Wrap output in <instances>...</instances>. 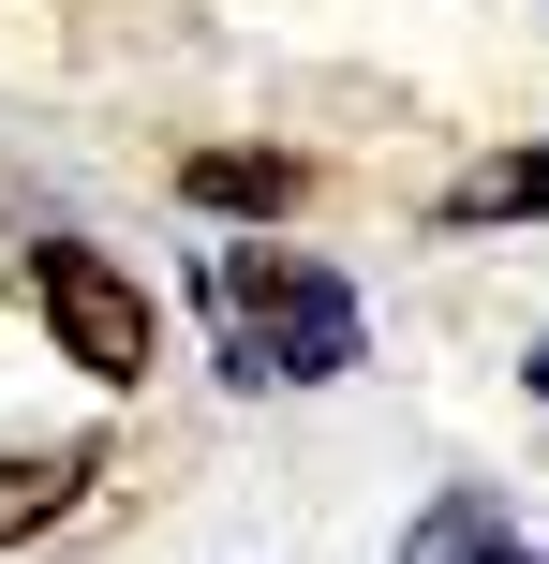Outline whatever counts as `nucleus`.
<instances>
[{"label":"nucleus","instance_id":"f257e3e1","mask_svg":"<svg viewBox=\"0 0 549 564\" xmlns=\"http://www.w3.org/2000/svg\"><path fill=\"white\" fill-rule=\"evenodd\" d=\"M208 327H223V371H238V387H327V371L372 357L356 282L312 268V253H253V238L208 253Z\"/></svg>","mask_w":549,"mask_h":564},{"label":"nucleus","instance_id":"f03ea898","mask_svg":"<svg viewBox=\"0 0 549 564\" xmlns=\"http://www.w3.org/2000/svg\"><path fill=\"white\" fill-rule=\"evenodd\" d=\"M30 312L59 327V357L89 371V387H149V357H164V327H149V282L105 268L89 238H30Z\"/></svg>","mask_w":549,"mask_h":564},{"label":"nucleus","instance_id":"7ed1b4c3","mask_svg":"<svg viewBox=\"0 0 549 564\" xmlns=\"http://www.w3.org/2000/svg\"><path fill=\"white\" fill-rule=\"evenodd\" d=\"M491 224H549V134L491 149L475 178H446V238H491Z\"/></svg>","mask_w":549,"mask_h":564},{"label":"nucleus","instance_id":"20e7f679","mask_svg":"<svg viewBox=\"0 0 549 564\" xmlns=\"http://www.w3.org/2000/svg\"><path fill=\"white\" fill-rule=\"evenodd\" d=\"M402 564H520V535H505V490H431L416 506V535H402Z\"/></svg>","mask_w":549,"mask_h":564},{"label":"nucleus","instance_id":"39448f33","mask_svg":"<svg viewBox=\"0 0 549 564\" xmlns=\"http://www.w3.org/2000/svg\"><path fill=\"white\" fill-rule=\"evenodd\" d=\"M89 490V446H0V550H30L45 520H75Z\"/></svg>","mask_w":549,"mask_h":564},{"label":"nucleus","instance_id":"423d86ee","mask_svg":"<svg viewBox=\"0 0 549 564\" xmlns=\"http://www.w3.org/2000/svg\"><path fill=\"white\" fill-rule=\"evenodd\" d=\"M178 194H194V208H267V224H283V208H297V164H283V149H194Z\"/></svg>","mask_w":549,"mask_h":564},{"label":"nucleus","instance_id":"0eeeda50","mask_svg":"<svg viewBox=\"0 0 549 564\" xmlns=\"http://www.w3.org/2000/svg\"><path fill=\"white\" fill-rule=\"evenodd\" d=\"M520 387H535V401H549V341H535V357H520Z\"/></svg>","mask_w":549,"mask_h":564},{"label":"nucleus","instance_id":"6e6552de","mask_svg":"<svg viewBox=\"0 0 549 564\" xmlns=\"http://www.w3.org/2000/svg\"><path fill=\"white\" fill-rule=\"evenodd\" d=\"M520 564H549V550H520Z\"/></svg>","mask_w":549,"mask_h":564}]
</instances>
